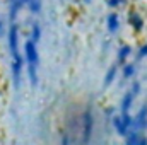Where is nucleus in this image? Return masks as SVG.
Instances as JSON below:
<instances>
[{"label":"nucleus","mask_w":147,"mask_h":145,"mask_svg":"<svg viewBox=\"0 0 147 145\" xmlns=\"http://www.w3.org/2000/svg\"><path fill=\"white\" fill-rule=\"evenodd\" d=\"M106 28H108V31H110V33H116V31H118V28H120L118 14H115V12L108 14V17H106Z\"/></svg>","instance_id":"6"},{"label":"nucleus","mask_w":147,"mask_h":145,"mask_svg":"<svg viewBox=\"0 0 147 145\" xmlns=\"http://www.w3.org/2000/svg\"><path fill=\"white\" fill-rule=\"evenodd\" d=\"M130 24H132V28H135V31H140L142 29V19H140V15L137 14V12H132L130 14Z\"/></svg>","instance_id":"10"},{"label":"nucleus","mask_w":147,"mask_h":145,"mask_svg":"<svg viewBox=\"0 0 147 145\" xmlns=\"http://www.w3.org/2000/svg\"><path fill=\"white\" fill-rule=\"evenodd\" d=\"M92 130H94V116H92V111L87 108L82 113V118H80V132H82V142L84 144H87L91 140Z\"/></svg>","instance_id":"3"},{"label":"nucleus","mask_w":147,"mask_h":145,"mask_svg":"<svg viewBox=\"0 0 147 145\" xmlns=\"http://www.w3.org/2000/svg\"><path fill=\"white\" fill-rule=\"evenodd\" d=\"M3 33H5V31H3V22L0 21V36H3Z\"/></svg>","instance_id":"16"},{"label":"nucleus","mask_w":147,"mask_h":145,"mask_svg":"<svg viewBox=\"0 0 147 145\" xmlns=\"http://www.w3.org/2000/svg\"><path fill=\"white\" fill-rule=\"evenodd\" d=\"M146 55H147V44H144V46L140 48V51H139V56L142 58V56H146Z\"/></svg>","instance_id":"14"},{"label":"nucleus","mask_w":147,"mask_h":145,"mask_svg":"<svg viewBox=\"0 0 147 145\" xmlns=\"http://www.w3.org/2000/svg\"><path fill=\"white\" fill-rule=\"evenodd\" d=\"M28 7H29V10L31 12H34V14H38L39 10H41V0H22Z\"/></svg>","instance_id":"12"},{"label":"nucleus","mask_w":147,"mask_h":145,"mask_svg":"<svg viewBox=\"0 0 147 145\" xmlns=\"http://www.w3.org/2000/svg\"><path fill=\"white\" fill-rule=\"evenodd\" d=\"M84 2H91V0H84Z\"/></svg>","instance_id":"17"},{"label":"nucleus","mask_w":147,"mask_h":145,"mask_svg":"<svg viewBox=\"0 0 147 145\" xmlns=\"http://www.w3.org/2000/svg\"><path fill=\"white\" fill-rule=\"evenodd\" d=\"M132 53V50H130V46L128 44H123L121 48H120V51H118V62L123 65L125 62H127V58H128V55Z\"/></svg>","instance_id":"9"},{"label":"nucleus","mask_w":147,"mask_h":145,"mask_svg":"<svg viewBox=\"0 0 147 145\" xmlns=\"http://www.w3.org/2000/svg\"><path fill=\"white\" fill-rule=\"evenodd\" d=\"M142 132H139V130H130L125 137H127V144L128 145H146L147 144V138H144L142 135H140Z\"/></svg>","instance_id":"5"},{"label":"nucleus","mask_w":147,"mask_h":145,"mask_svg":"<svg viewBox=\"0 0 147 145\" xmlns=\"http://www.w3.org/2000/svg\"><path fill=\"white\" fill-rule=\"evenodd\" d=\"M22 5H24L22 0H10V22L16 21V17H17V14H19Z\"/></svg>","instance_id":"7"},{"label":"nucleus","mask_w":147,"mask_h":145,"mask_svg":"<svg viewBox=\"0 0 147 145\" xmlns=\"http://www.w3.org/2000/svg\"><path fill=\"white\" fill-rule=\"evenodd\" d=\"M9 48H10L12 62H24L19 53V28H17L16 21L10 22V28H9Z\"/></svg>","instance_id":"2"},{"label":"nucleus","mask_w":147,"mask_h":145,"mask_svg":"<svg viewBox=\"0 0 147 145\" xmlns=\"http://www.w3.org/2000/svg\"><path fill=\"white\" fill-rule=\"evenodd\" d=\"M116 72H118V67L116 65H111L110 67V70L106 72V77H105V82H103V85L105 87H108L111 82L115 80V77H116Z\"/></svg>","instance_id":"8"},{"label":"nucleus","mask_w":147,"mask_h":145,"mask_svg":"<svg viewBox=\"0 0 147 145\" xmlns=\"http://www.w3.org/2000/svg\"><path fill=\"white\" fill-rule=\"evenodd\" d=\"M24 58H26V67L29 73V82L34 87L38 84V67H39V55L36 50V41L28 39L24 43Z\"/></svg>","instance_id":"1"},{"label":"nucleus","mask_w":147,"mask_h":145,"mask_svg":"<svg viewBox=\"0 0 147 145\" xmlns=\"http://www.w3.org/2000/svg\"><path fill=\"white\" fill-rule=\"evenodd\" d=\"M123 0H108V5H111V7H116L118 3H121Z\"/></svg>","instance_id":"15"},{"label":"nucleus","mask_w":147,"mask_h":145,"mask_svg":"<svg viewBox=\"0 0 147 145\" xmlns=\"http://www.w3.org/2000/svg\"><path fill=\"white\" fill-rule=\"evenodd\" d=\"M39 38H41V29H39V26L38 24H33V31H31V39L33 41H39Z\"/></svg>","instance_id":"13"},{"label":"nucleus","mask_w":147,"mask_h":145,"mask_svg":"<svg viewBox=\"0 0 147 145\" xmlns=\"http://www.w3.org/2000/svg\"><path fill=\"white\" fill-rule=\"evenodd\" d=\"M135 65L134 63H123V79H132L135 75Z\"/></svg>","instance_id":"11"},{"label":"nucleus","mask_w":147,"mask_h":145,"mask_svg":"<svg viewBox=\"0 0 147 145\" xmlns=\"http://www.w3.org/2000/svg\"><path fill=\"white\" fill-rule=\"evenodd\" d=\"M139 91H140V82H134L130 91L125 92V96L121 97V104H120V113H130V108L135 101V97L139 96Z\"/></svg>","instance_id":"4"}]
</instances>
